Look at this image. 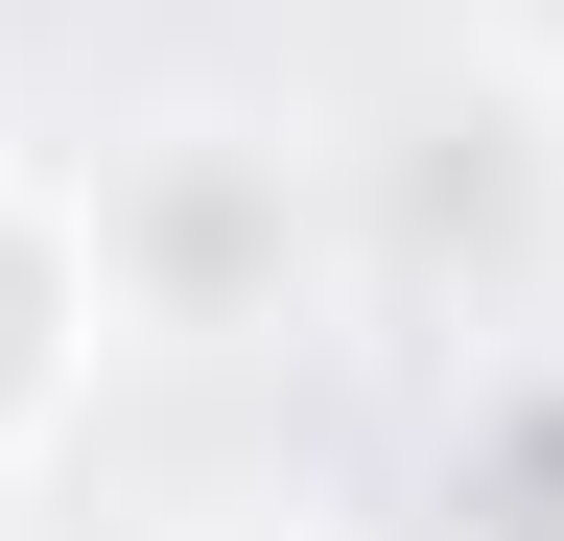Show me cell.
<instances>
[{
	"label": "cell",
	"instance_id": "4",
	"mask_svg": "<svg viewBox=\"0 0 564 541\" xmlns=\"http://www.w3.org/2000/svg\"><path fill=\"white\" fill-rule=\"evenodd\" d=\"M447 518L564 541V354H494V377H470V424H447Z\"/></svg>",
	"mask_w": 564,
	"mask_h": 541
},
{
	"label": "cell",
	"instance_id": "5",
	"mask_svg": "<svg viewBox=\"0 0 564 541\" xmlns=\"http://www.w3.org/2000/svg\"><path fill=\"white\" fill-rule=\"evenodd\" d=\"M188 541H352V518H306V495H212Z\"/></svg>",
	"mask_w": 564,
	"mask_h": 541
},
{
	"label": "cell",
	"instance_id": "3",
	"mask_svg": "<svg viewBox=\"0 0 564 541\" xmlns=\"http://www.w3.org/2000/svg\"><path fill=\"white\" fill-rule=\"evenodd\" d=\"M95 354H118V306H95V213H70V165H47V142H0V495L70 447Z\"/></svg>",
	"mask_w": 564,
	"mask_h": 541
},
{
	"label": "cell",
	"instance_id": "2",
	"mask_svg": "<svg viewBox=\"0 0 564 541\" xmlns=\"http://www.w3.org/2000/svg\"><path fill=\"white\" fill-rule=\"evenodd\" d=\"M329 213H352V306L541 329V283H564V95L541 72H400L377 118H329Z\"/></svg>",
	"mask_w": 564,
	"mask_h": 541
},
{
	"label": "cell",
	"instance_id": "1",
	"mask_svg": "<svg viewBox=\"0 0 564 541\" xmlns=\"http://www.w3.org/2000/svg\"><path fill=\"white\" fill-rule=\"evenodd\" d=\"M95 213V306L118 354H282V329L352 306V213H329V118H259V95H165L70 165Z\"/></svg>",
	"mask_w": 564,
	"mask_h": 541
},
{
	"label": "cell",
	"instance_id": "6",
	"mask_svg": "<svg viewBox=\"0 0 564 541\" xmlns=\"http://www.w3.org/2000/svg\"><path fill=\"white\" fill-rule=\"evenodd\" d=\"M494 72H541V95H564V0H494Z\"/></svg>",
	"mask_w": 564,
	"mask_h": 541
}]
</instances>
